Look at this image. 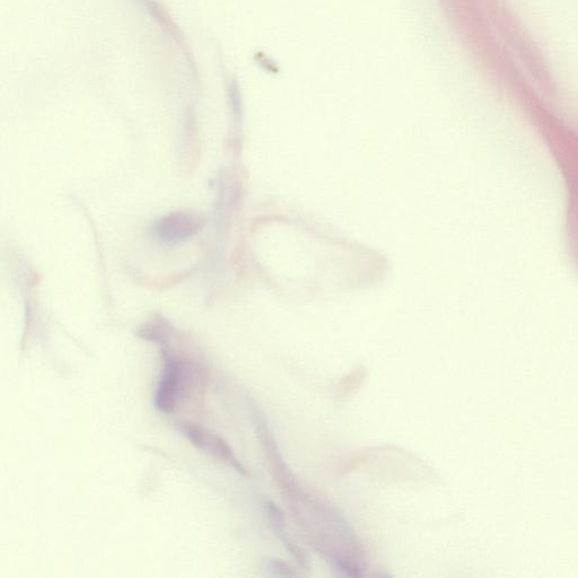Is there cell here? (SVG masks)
Returning <instances> with one entry per match:
<instances>
[{
  "instance_id": "cell-4",
  "label": "cell",
  "mask_w": 578,
  "mask_h": 578,
  "mask_svg": "<svg viewBox=\"0 0 578 578\" xmlns=\"http://www.w3.org/2000/svg\"><path fill=\"white\" fill-rule=\"evenodd\" d=\"M174 329L169 321L160 315L148 320L137 331V337L163 347L169 345Z\"/></svg>"
},
{
  "instance_id": "cell-3",
  "label": "cell",
  "mask_w": 578,
  "mask_h": 578,
  "mask_svg": "<svg viewBox=\"0 0 578 578\" xmlns=\"http://www.w3.org/2000/svg\"><path fill=\"white\" fill-rule=\"evenodd\" d=\"M177 428L178 431L195 446V448L229 464V466L234 468L236 471L244 474L245 471L239 460L235 458L231 446L227 444L221 436L209 432L208 429L201 427L200 425L190 422H181L177 424Z\"/></svg>"
},
{
  "instance_id": "cell-1",
  "label": "cell",
  "mask_w": 578,
  "mask_h": 578,
  "mask_svg": "<svg viewBox=\"0 0 578 578\" xmlns=\"http://www.w3.org/2000/svg\"><path fill=\"white\" fill-rule=\"evenodd\" d=\"M196 372L195 364L164 348L160 380L154 396L155 408L164 414L174 413L194 382Z\"/></svg>"
},
{
  "instance_id": "cell-2",
  "label": "cell",
  "mask_w": 578,
  "mask_h": 578,
  "mask_svg": "<svg viewBox=\"0 0 578 578\" xmlns=\"http://www.w3.org/2000/svg\"><path fill=\"white\" fill-rule=\"evenodd\" d=\"M205 218L190 210L165 215L153 225L155 238L166 244H178L194 238L204 229Z\"/></svg>"
}]
</instances>
